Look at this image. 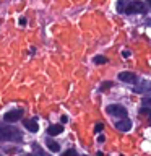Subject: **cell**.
<instances>
[{"instance_id":"d4e9b609","label":"cell","mask_w":151,"mask_h":156,"mask_svg":"<svg viewBox=\"0 0 151 156\" xmlns=\"http://www.w3.org/2000/svg\"><path fill=\"white\" fill-rule=\"evenodd\" d=\"M122 156H124V154H122Z\"/></svg>"},{"instance_id":"5bb4252c","label":"cell","mask_w":151,"mask_h":156,"mask_svg":"<svg viewBox=\"0 0 151 156\" xmlns=\"http://www.w3.org/2000/svg\"><path fill=\"white\" fill-rule=\"evenodd\" d=\"M140 114H141V115H146L148 119H151V107H146V106H143V107L140 109Z\"/></svg>"},{"instance_id":"ba28073f","label":"cell","mask_w":151,"mask_h":156,"mask_svg":"<svg viewBox=\"0 0 151 156\" xmlns=\"http://www.w3.org/2000/svg\"><path fill=\"white\" fill-rule=\"evenodd\" d=\"M115 129L119 132H127L132 129V120L130 119H122V120H117L115 122Z\"/></svg>"},{"instance_id":"5b68a950","label":"cell","mask_w":151,"mask_h":156,"mask_svg":"<svg viewBox=\"0 0 151 156\" xmlns=\"http://www.w3.org/2000/svg\"><path fill=\"white\" fill-rule=\"evenodd\" d=\"M21 115H23V109H13V111L5 112L3 120L7 122V124H13V122H18L21 119Z\"/></svg>"},{"instance_id":"44dd1931","label":"cell","mask_w":151,"mask_h":156,"mask_svg":"<svg viewBox=\"0 0 151 156\" xmlns=\"http://www.w3.org/2000/svg\"><path fill=\"white\" fill-rule=\"evenodd\" d=\"M67 120H68V117H67V115H62V124H65Z\"/></svg>"},{"instance_id":"8992f818","label":"cell","mask_w":151,"mask_h":156,"mask_svg":"<svg viewBox=\"0 0 151 156\" xmlns=\"http://www.w3.org/2000/svg\"><path fill=\"white\" fill-rule=\"evenodd\" d=\"M119 80L122 83H130V85H136V83L140 81L138 76H136L133 72H120L119 73Z\"/></svg>"},{"instance_id":"30bf717a","label":"cell","mask_w":151,"mask_h":156,"mask_svg":"<svg viewBox=\"0 0 151 156\" xmlns=\"http://www.w3.org/2000/svg\"><path fill=\"white\" fill-rule=\"evenodd\" d=\"M46 145H47V148L51 150L52 153H57V151H60V145H58L55 140H52V138H47V140H46Z\"/></svg>"},{"instance_id":"2e32d148","label":"cell","mask_w":151,"mask_h":156,"mask_svg":"<svg viewBox=\"0 0 151 156\" xmlns=\"http://www.w3.org/2000/svg\"><path fill=\"white\" fill-rule=\"evenodd\" d=\"M62 156H80V154H78L75 150H67V151H63V153H62Z\"/></svg>"},{"instance_id":"277c9868","label":"cell","mask_w":151,"mask_h":156,"mask_svg":"<svg viewBox=\"0 0 151 156\" xmlns=\"http://www.w3.org/2000/svg\"><path fill=\"white\" fill-rule=\"evenodd\" d=\"M149 91H151V81H148V80H140L133 86L135 94H146V93H149Z\"/></svg>"},{"instance_id":"d6986e66","label":"cell","mask_w":151,"mask_h":156,"mask_svg":"<svg viewBox=\"0 0 151 156\" xmlns=\"http://www.w3.org/2000/svg\"><path fill=\"white\" fill-rule=\"evenodd\" d=\"M19 24H21V26H24V24H26V18H24V16L19 18Z\"/></svg>"},{"instance_id":"9c48e42d","label":"cell","mask_w":151,"mask_h":156,"mask_svg":"<svg viewBox=\"0 0 151 156\" xmlns=\"http://www.w3.org/2000/svg\"><path fill=\"white\" fill-rule=\"evenodd\" d=\"M63 132V125L62 124H55V125H49V129H47V133L51 135V136H54V135H60Z\"/></svg>"},{"instance_id":"ffe728a7","label":"cell","mask_w":151,"mask_h":156,"mask_svg":"<svg viewBox=\"0 0 151 156\" xmlns=\"http://www.w3.org/2000/svg\"><path fill=\"white\" fill-rule=\"evenodd\" d=\"M104 140H106V138H104V135H99V136H97V141H99V143H102Z\"/></svg>"},{"instance_id":"6da1fadb","label":"cell","mask_w":151,"mask_h":156,"mask_svg":"<svg viewBox=\"0 0 151 156\" xmlns=\"http://www.w3.org/2000/svg\"><path fill=\"white\" fill-rule=\"evenodd\" d=\"M23 133L15 127L0 125V141H21Z\"/></svg>"},{"instance_id":"cb8c5ba5","label":"cell","mask_w":151,"mask_h":156,"mask_svg":"<svg viewBox=\"0 0 151 156\" xmlns=\"http://www.w3.org/2000/svg\"><path fill=\"white\" fill-rule=\"evenodd\" d=\"M23 156H34V154H23Z\"/></svg>"},{"instance_id":"7a4b0ae2","label":"cell","mask_w":151,"mask_h":156,"mask_svg":"<svg viewBox=\"0 0 151 156\" xmlns=\"http://www.w3.org/2000/svg\"><path fill=\"white\" fill-rule=\"evenodd\" d=\"M146 12H148V7H146V3L145 2H141V0H135V2H130L128 5V8H127V15H135V13H138V15H145Z\"/></svg>"},{"instance_id":"9a60e30c","label":"cell","mask_w":151,"mask_h":156,"mask_svg":"<svg viewBox=\"0 0 151 156\" xmlns=\"http://www.w3.org/2000/svg\"><path fill=\"white\" fill-rule=\"evenodd\" d=\"M111 86H112V81H104V83H102V85L99 86V91H102V93H104L106 90H109Z\"/></svg>"},{"instance_id":"52a82bcc","label":"cell","mask_w":151,"mask_h":156,"mask_svg":"<svg viewBox=\"0 0 151 156\" xmlns=\"http://www.w3.org/2000/svg\"><path fill=\"white\" fill-rule=\"evenodd\" d=\"M23 125H24V129L29 130L31 133H36V132L39 130L37 120H36V119H24V120H23Z\"/></svg>"},{"instance_id":"8fae6325","label":"cell","mask_w":151,"mask_h":156,"mask_svg":"<svg viewBox=\"0 0 151 156\" xmlns=\"http://www.w3.org/2000/svg\"><path fill=\"white\" fill-rule=\"evenodd\" d=\"M128 5H130L128 0H119V2H117V12H119V13H125L127 8H128Z\"/></svg>"},{"instance_id":"e0dca14e","label":"cell","mask_w":151,"mask_h":156,"mask_svg":"<svg viewBox=\"0 0 151 156\" xmlns=\"http://www.w3.org/2000/svg\"><path fill=\"white\" fill-rule=\"evenodd\" d=\"M102 129H104V125H102L101 122H99V124H96V125H94V133H101Z\"/></svg>"},{"instance_id":"4fadbf2b","label":"cell","mask_w":151,"mask_h":156,"mask_svg":"<svg viewBox=\"0 0 151 156\" xmlns=\"http://www.w3.org/2000/svg\"><path fill=\"white\" fill-rule=\"evenodd\" d=\"M93 62H94L96 65H102V63H107V57H104V55H96L94 58H93Z\"/></svg>"},{"instance_id":"7c38bea8","label":"cell","mask_w":151,"mask_h":156,"mask_svg":"<svg viewBox=\"0 0 151 156\" xmlns=\"http://www.w3.org/2000/svg\"><path fill=\"white\" fill-rule=\"evenodd\" d=\"M31 146H33L34 153H36L37 156H51V154H49V153H46V151H44V150L41 148V146H39V143H33Z\"/></svg>"},{"instance_id":"3957f363","label":"cell","mask_w":151,"mask_h":156,"mask_svg":"<svg viewBox=\"0 0 151 156\" xmlns=\"http://www.w3.org/2000/svg\"><path fill=\"white\" fill-rule=\"evenodd\" d=\"M107 114L112 115V117H120V119H127V109L122 104H111L109 107H107Z\"/></svg>"},{"instance_id":"603a6c76","label":"cell","mask_w":151,"mask_h":156,"mask_svg":"<svg viewBox=\"0 0 151 156\" xmlns=\"http://www.w3.org/2000/svg\"><path fill=\"white\" fill-rule=\"evenodd\" d=\"M148 5H149V7H151V0H148Z\"/></svg>"},{"instance_id":"7402d4cb","label":"cell","mask_w":151,"mask_h":156,"mask_svg":"<svg viewBox=\"0 0 151 156\" xmlns=\"http://www.w3.org/2000/svg\"><path fill=\"white\" fill-rule=\"evenodd\" d=\"M124 57L128 58V57H130V52H128V51H125V52H124Z\"/></svg>"},{"instance_id":"ac0fdd59","label":"cell","mask_w":151,"mask_h":156,"mask_svg":"<svg viewBox=\"0 0 151 156\" xmlns=\"http://www.w3.org/2000/svg\"><path fill=\"white\" fill-rule=\"evenodd\" d=\"M143 104L146 107H151V96H145L143 98Z\"/></svg>"}]
</instances>
